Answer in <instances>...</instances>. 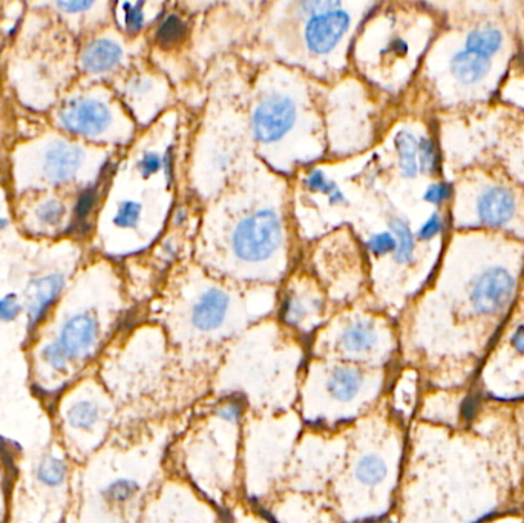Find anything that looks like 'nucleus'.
<instances>
[{
  "mask_svg": "<svg viewBox=\"0 0 524 523\" xmlns=\"http://www.w3.org/2000/svg\"><path fill=\"white\" fill-rule=\"evenodd\" d=\"M324 387L331 401L351 404L367 389V375L353 366L331 367L325 376Z\"/></svg>",
  "mask_w": 524,
  "mask_h": 523,
  "instance_id": "obj_10",
  "label": "nucleus"
},
{
  "mask_svg": "<svg viewBox=\"0 0 524 523\" xmlns=\"http://www.w3.org/2000/svg\"><path fill=\"white\" fill-rule=\"evenodd\" d=\"M390 229L393 237L396 238V250H394V260L400 264H407L413 261L414 257V235L411 232L407 221L402 218H393L390 221Z\"/></svg>",
  "mask_w": 524,
  "mask_h": 523,
  "instance_id": "obj_20",
  "label": "nucleus"
},
{
  "mask_svg": "<svg viewBox=\"0 0 524 523\" xmlns=\"http://www.w3.org/2000/svg\"><path fill=\"white\" fill-rule=\"evenodd\" d=\"M353 474L357 484L364 485V487H377V485L384 484L387 479L388 464L384 456L374 451H367L357 459Z\"/></svg>",
  "mask_w": 524,
  "mask_h": 523,
  "instance_id": "obj_17",
  "label": "nucleus"
},
{
  "mask_svg": "<svg viewBox=\"0 0 524 523\" xmlns=\"http://www.w3.org/2000/svg\"><path fill=\"white\" fill-rule=\"evenodd\" d=\"M20 307L13 298L0 300V320L11 321L19 315Z\"/></svg>",
  "mask_w": 524,
  "mask_h": 523,
  "instance_id": "obj_35",
  "label": "nucleus"
},
{
  "mask_svg": "<svg viewBox=\"0 0 524 523\" xmlns=\"http://www.w3.org/2000/svg\"><path fill=\"white\" fill-rule=\"evenodd\" d=\"M305 186H307L310 191L322 192V194L327 195L331 204L345 203V195L342 194L341 189H339L333 181L328 180L324 172H310L307 178H305Z\"/></svg>",
  "mask_w": 524,
  "mask_h": 523,
  "instance_id": "obj_23",
  "label": "nucleus"
},
{
  "mask_svg": "<svg viewBox=\"0 0 524 523\" xmlns=\"http://www.w3.org/2000/svg\"><path fill=\"white\" fill-rule=\"evenodd\" d=\"M62 122L66 128L79 134L99 135L111 125L112 114L100 100L77 99L63 109Z\"/></svg>",
  "mask_w": 524,
  "mask_h": 523,
  "instance_id": "obj_8",
  "label": "nucleus"
},
{
  "mask_svg": "<svg viewBox=\"0 0 524 523\" xmlns=\"http://www.w3.org/2000/svg\"><path fill=\"white\" fill-rule=\"evenodd\" d=\"M77 465L50 435L14 456L8 523H69Z\"/></svg>",
  "mask_w": 524,
  "mask_h": 523,
  "instance_id": "obj_2",
  "label": "nucleus"
},
{
  "mask_svg": "<svg viewBox=\"0 0 524 523\" xmlns=\"http://www.w3.org/2000/svg\"><path fill=\"white\" fill-rule=\"evenodd\" d=\"M215 416L220 418L221 421L227 422V424H235L240 421L241 416L244 413V404L241 399H227V401L221 402L213 410Z\"/></svg>",
  "mask_w": 524,
  "mask_h": 523,
  "instance_id": "obj_27",
  "label": "nucleus"
},
{
  "mask_svg": "<svg viewBox=\"0 0 524 523\" xmlns=\"http://www.w3.org/2000/svg\"><path fill=\"white\" fill-rule=\"evenodd\" d=\"M163 168V157L157 152H146L138 162V169H140L141 175L148 178L151 175L157 174L160 169Z\"/></svg>",
  "mask_w": 524,
  "mask_h": 523,
  "instance_id": "obj_31",
  "label": "nucleus"
},
{
  "mask_svg": "<svg viewBox=\"0 0 524 523\" xmlns=\"http://www.w3.org/2000/svg\"><path fill=\"white\" fill-rule=\"evenodd\" d=\"M141 218V206L137 201H123L115 215L114 223L120 227H135Z\"/></svg>",
  "mask_w": 524,
  "mask_h": 523,
  "instance_id": "obj_28",
  "label": "nucleus"
},
{
  "mask_svg": "<svg viewBox=\"0 0 524 523\" xmlns=\"http://www.w3.org/2000/svg\"><path fill=\"white\" fill-rule=\"evenodd\" d=\"M95 201V192L94 189H89L85 194L80 198L79 204H77V215H79V220H85L88 217L89 212H91L92 206H94Z\"/></svg>",
  "mask_w": 524,
  "mask_h": 523,
  "instance_id": "obj_36",
  "label": "nucleus"
},
{
  "mask_svg": "<svg viewBox=\"0 0 524 523\" xmlns=\"http://www.w3.org/2000/svg\"><path fill=\"white\" fill-rule=\"evenodd\" d=\"M388 50H390L391 53L397 54V56H403V54L407 53L408 45L407 42H403L402 39H396L390 43Z\"/></svg>",
  "mask_w": 524,
  "mask_h": 523,
  "instance_id": "obj_39",
  "label": "nucleus"
},
{
  "mask_svg": "<svg viewBox=\"0 0 524 523\" xmlns=\"http://www.w3.org/2000/svg\"><path fill=\"white\" fill-rule=\"evenodd\" d=\"M83 163V151L77 146L54 143L46 149L43 171L51 180L66 181L73 178Z\"/></svg>",
  "mask_w": 524,
  "mask_h": 523,
  "instance_id": "obj_13",
  "label": "nucleus"
},
{
  "mask_svg": "<svg viewBox=\"0 0 524 523\" xmlns=\"http://www.w3.org/2000/svg\"><path fill=\"white\" fill-rule=\"evenodd\" d=\"M123 50L111 39H99L88 45L83 53L82 63L89 73H108L122 60Z\"/></svg>",
  "mask_w": 524,
  "mask_h": 523,
  "instance_id": "obj_15",
  "label": "nucleus"
},
{
  "mask_svg": "<svg viewBox=\"0 0 524 523\" xmlns=\"http://www.w3.org/2000/svg\"><path fill=\"white\" fill-rule=\"evenodd\" d=\"M178 523H192V522H187V520H183V522H178Z\"/></svg>",
  "mask_w": 524,
  "mask_h": 523,
  "instance_id": "obj_41",
  "label": "nucleus"
},
{
  "mask_svg": "<svg viewBox=\"0 0 524 523\" xmlns=\"http://www.w3.org/2000/svg\"><path fill=\"white\" fill-rule=\"evenodd\" d=\"M187 27L180 17L172 16L166 17L161 22L160 27L157 30V42L160 43L161 47L168 48L174 47L178 42L186 37Z\"/></svg>",
  "mask_w": 524,
  "mask_h": 523,
  "instance_id": "obj_22",
  "label": "nucleus"
},
{
  "mask_svg": "<svg viewBox=\"0 0 524 523\" xmlns=\"http://www.w3.org/2000/svg\"><path fill=\"white\" fill-rule=\"evenodd\" d=\"M230 309V297L224 290L209 289L192 307L190 323L200 332H215L223 326Z\"/></svg>",
  "mask_w": 524,
  "mask_h": 523,
  "instance_id": "obj_9",
  "label": "nucleus"
},
{
  "mask_svg": "<svg viewBox=\"0 0 524 523\" xmlns=\"http://www.w3.org/2000/svg\"><path fill=\"white\" fill-rule=\"evenodd\" d=\"M302 10L305 14H310V17L319 13H327V11L338 10L342 8L341 2H333V0H312V2H302Z\"/></svg>",
  "mask_w": 524,
  "mask_h": 523,
  "instance_id": "obj_34",
  "label": "nucleus"
},
{
  "mask_svg": "<svg viewBox=\"0 0 524 523\" xmlns=\"http://www.w3.org/2000/svg\"><path fill=\"white\" fill-rule=\"evenodd\" d=\"M282 241V226L272 209H259L236 224L233 254L247 263H259L275 254Z\"/></svg>",
  "mask_w": 524,
  "mask_h": 523,
  "instance_id": "obj_4",
  "label": "nucleus"
},
{
  "mask_svg": "<svg viewBox=\"0 0 524 523\" xmlns=\"http://www.w3.org/2000/svg\"><path fill=\"white\" fill-rule=\"evenodd\" d=\"M350 24V14L342 8L310 17L305 25V43L308 50L319 56L335 50Z\"/></svg>",
  "mask_w": 524,
  "mask_h": 523,
  "instance_id": "obj_7",
  "label": "nucleus"
},
{
  "mask_svg": "<svg viewBox=\"0 0 524 523\" xmlns=\"http://www.w3.org/2000/svg\"><path fill=\"white\" fill-rule=\"evenodd\" d=\"M310 315V306L298 295H287L281 307L282 320L290 326H299Z\"/></svg>",
  "mask_w": 524,
  "mask_h": 523,
  "instance_id": "obj_24",
  "label": "nucleus"
},
{
  "mask_svg": "<svg viewBox=\"0 0 524 523\" xmlns=\"http://www.w3.org/2000/svg\"><path fill=\"white\" fill-rule=\"evenodd\" d=\"M145 4H123V22L129 33H138L145 25V13H143Z\"/></svg>",
  "mask_w": 524,
  "mask_h": 523,
  "instance_id": "obj_29",
  "label": "nucleus"
},
{
  "mask_svg": "<svg viewBox=\"0 0 524 523\" xmlns=\"http://www.w3.org/2000/svg\"><path fill=\"white\" fill-rule=\"evenodd\" d=\"M379 523H393V522H391V520H382V522H379Z\"/></svg>",
  "mask_w": 524,
  "mask_h": 523,
  "instance_id": "obj_40",
  "label": "nucleus"
},
{
  "mask_svg": "<svg viewBox=\"0 0 524 523\" xmlns=\"http://www.w3.org/2000/svg\"><path fill=\"white\" fill-rule=\"evenodd\" d=\"M477 214L488 226H505L515 214L514 194L505 186L486 189L477 203Z\"/></svg>",
  "mask_w": 524,
  "mask_h": 523,
  "instance_id": "obj_12",
  "label": "nucleus"
},
{
  "mask_svg": "<svg viewBox=\"0 0 524 523\" xmlns=\"http://www.w3.org/2000/svg\"><path fill=\"white\" fill-rule=\"evenodd\" d=\"M17 451L14 454H7L4 448L0 447V523H8L11 482H13L14 473V456H16Z\"/></svg>",
  "mask_w": 524,
  "mask_h": 523,
  "instance_id": "obj_21",
  "label": "nucleus"
},
{
  "mask_svg": "<svg viewBox=\"0 0 524 523\" xmlns=\"http://www.w3.org/2000/svg\"><path fill=\"white\" fill-rule=\"evenodd\" d=\"M377 343L379 333L370 320L351 321L339 335V347L348 355H368L376 349Z\"/></svg>",
  "mask_w": 524,
  "mask_h": 523,
  "instance_id": "obj_14",
  "label": "nucleus"
},
{
  "mask_svg": "<svg viewBox=\"0 0 524 523\" xmlns=\"http://www.w3.org/2000/svg\"><path fill=\"white\" fill-rule=\"evenodd\" d=\"M491 71V63L485 57L471 51H459L451 60V73L463 85H474L485 79Z\"/></svg>",
  "mask_w": 524,
  "mask_h": 523,
  "instance_id": "obj_16",
  "label": "nucleus"
},
{
  "mask_svg": "<svg viewBox=\"0 0 524 523\" xmlns=\"http://www.w3.org/2000/svg\"><path fill=\"white\" fill-rule=\"evenodd\" d=\"M50 435L80 467L117 430L122 413L97 372L91 370L46 405Z\"/></svg>",
  "mask_w": 524,
  "mask_h": 523,
  "instance_id": "obj_3",
  "label": "nucleus"
},
{
  "mask_svg": "<svg viewBox=\"0 0 524 523\" xmlns=\"http://www.w3.org/2000/svg\"><path fill=\"white\" fill-rule=\"evenodd\" d=\"M514 290L515 281L508 270L492 267L475 278L469 300L480 315H497L511 303Z\"/></svg>",
  "mask_w": 524,
  "mask_h": 523,
  "instance_id": "obj_5",
  "label": "nucleus"
},
{
  "mask_svg": "<svg viewBox=\"0 0 524 523\" xmlns=\"http://www.w3.org/2000/svg\"><path fill=\"white\" fill-rule=\"evenodd\" d=\"M63 217H65V208L57 200L45 201L37 209V218H39L40 223L46 224V226H57V224L62 223Z\"/></svg>",
  "mask_w": 524,
  "mask_h": 523,
  "instance_id": "obj_26",
  "label": "nucleus"
},
{
  "mask_svg": "<svg viewBox=\"0 0 524 523\" xmlns=\"http://www.w3.org/2000/svg\"><path fill=\"white\" fill-rule=\"evenodd\" d=\"M394 145L399 155V168L403 177H416L419 172V140L411 132L402 131L396 135Z\"/></svg>",
  "mask_w": 524,
  "mask_h": 523,
  "instance_id": "obj_19",
  "label": "nucleus"
},
{
  "mask_svg": "<svg viewBox=\"0 0 524 523\" xmlns=\"http://www.w3.org/2000/svg\"><path fill=\"white\" fill-rule=\"evenodd\" d=\"M134 425H118L114 435L77 467L69 523H138L148 474Z\"/></svg>",
  "mask_w": 524,
  "mask_h": 523,
  "instance_id": "obj_1",
  "label": "nucleus"
},
{
  "mask_svg": "<svg viewBox=\"0 0 524 523\" xmlns=\"http://www.w3.org/2000/svg\"><path fill=\"white\" fill-rule=\"evenodd\" d=\"M149 89H151V82L146 79L132 80L131 85H129V91H132V93L135 94L146 93V91H149Z\"/></svg>",
  "mask_w": 524,
  "mask_h": 523,
  "instance_id": "obj_38",
  "label": "nucleus"
},
{
  "mask_svg": "<svg viewBox=\"0 0 524 523\" xmlns=\"http://www.w3.org/2000/svg\"><path fill=\"white\" fill-rule=\"evenodd\" d=\"M296 105L290 97L273 94L253 112V134L261 143L281 140L295 125Z\"/></svg>",
  "mask_w": 524,
  "mask_h": 523,
  "instance_id": "obj_6",
  "label": "nucleus"
},
{
  "mask_svg": "<svg viewBox=\"0 0 524 523\" xmlns=\"http://www.w3.org/2000/svg\"><path fill=\"white\" fill-rule=\"evenodd\" d=\"M62 275H50L34 283L28 297V336H33L46 321V313L62 292Z\"/></svg>",
  "mask_w": 524,
  "mask_h": 523,
  "instance_id": "obj_11",
  "label": "nucleus"
},
{
  "mask_svg": "<svg viewBox=\"0 0 524 523\" xmlns=\"http://www.w3.org/2000/svg\"><path fill=\"white\" fill-rule=\"evenodd\" d=\"M440 160L436 143L431 139L419 140V169L426 175L439 171Z\"/></svg>",
  "mask_w": 524,
  "mask_h": 523,
  "instance_id": "obj_25",
  "label": "nucleus"
},
{
  "mask_svg": "<svg viewBox=\"0 0 524 523\" xmlns=\"http://www.w3.org/2000/svg\"><path fill=\"white\" fill-rule=\"evenodd\" d=\"M503 45L502 31L494 27L475 28L466 37V51L489 59L500 51Z\"/></svg>",
  "mask_w": 524,
  "mask_h": 523,
  "instance_id": "obj_18",
  "label": "nucleus"
},
{
  "mask_svg": "<svg viewBox=\"0 0 524 523\" xmlns=\"http://www.w3.org/2000/svg\"><path fill=\"white\" fill-rule=\"evenodd\" d=\"M367 247L371 254L377 255V257L390 254V252L396 250V238L393 237L391 232H379L367 241Z\"/></svg>",
  "mask_w": 524,
  "mask_h": 523,
  "instance_id": "obj_30",
  "label": "nucleus"
},
{
  "mask_svg": "<svg viewBox=\"0 0 524 523\" xmlns=\"http://www.w3.org/2000/svg\"><path fill=\"white\" fill-rule=\"evenodd\" d=\"M443 231V217L440 214L431 215L428 220L423 223V226L419 229L417 237L420 240H431V238L437 237L440 232Z\"/></svg>",
  "mask_w": 524,
  "mask_h": 523,
  "instance_id": "obj_32",
  "label": "nucleus"
},
{
  "mask_svg": "<svg viewBox=\"0 0 524 523\" xmlns=\"http://www.w3.org/2000/svg\"><path fill=\"white\" fill-rule=\"evenodd\" d=\"M449 195H451V186L448 183H434L426 189L423 200L431 204H442L443 201L448 200Z\"/></svg>",
  "mask_w": 524,
  "mask_h": 523,
  "instance_id": "obj_33",
  "label": "nucleus"
},
{
  "mask_svg": "<svg viewBox=\"0 0 524 523\" xmlns=\"http://www.w3.org/2000/svg\"><path fill=\"white\" fill-rule=\"evenodd\" d=\"M512 347H514L515 352L524 355V324L517 327L514 335L511 338Z\"/></svg>",
  "mask_w": 524,
  "mask_h": 523,
  "instance_id": "obj_37",
  "label": "nucleus"
}]
</instances>
